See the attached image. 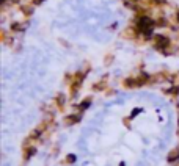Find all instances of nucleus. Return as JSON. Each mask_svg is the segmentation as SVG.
Segmentation results:
<instances>
[{
    "label": "nucleus",
    "instance_id": "nucleus-1",
    "mask_svg": "<svg viewBox=\"0 0 179 166\" xmlns=\"http://www.w3.org/2000/svg\"><path fill=\"white\" fill-rule=\"evenodd\" d=\"M178 158H179V149H173L167 160H168L170 163H175V160H178Z\"/></svg>",
    "mask_w": 179,
    "mask_h": 166
},
{
    "label": "nucleus",
    "instance_id": "nucleus-2",
    "mask_svg": "<svg viewBox=\"0 0 179 166\" xmlns=\"http://www.w3.org/2000/svg\"><path fill=\"white\" fill-rule=\"evenodd\" d=\"M35 152H36L35 147H27L25 152H24V160H25V162H27V160H30V157H32Z\"/></svg>",
    "mask_w": 179,
    "mask_h": 166
},
{
    "label": "nucleus",
    "instance_id": "nucleus-3",
    "mask_svg": "<svg viewBox=\"0 0 179 166\" xmlns=\"http://www.w3.org/2000/svg\"><path fill=\"white\" fill-rule=\"evenodd\" d=\"M76 162V155H72V154H69L68 157H66V163H74Z\"/></svg>",
    "mask_w": 179,
    "mask_h": 166
},
{
    "label": "nucleus",
    "instance_id": "nucleus-4",
    "mask_svg": "<svg viewBox=\"0 0 179 166\" xmlns=\"http://www.w3.org/2000/svg\"><path fill=\"white\" fill-rule=\"evenodd\" d=\"M88 105H90V99H88V100H83V102H82V105H80V110H83V108H87Z\"/></svg>",
    "mask_w": 179,
    "mask_h": 166
}]
</instances>
